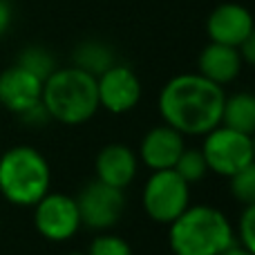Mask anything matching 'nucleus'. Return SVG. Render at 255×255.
I'll return each mask as SVG.
<instances>
[{
    "label": "nucleus",
    "mask_w": 255,
    "mask_h": 255,
    "mask_svg": "<svg viewBox=\"0 0 255 255\" xmlns=\"http://www.w3.org/2000/svg\"><path fill=\"white\" fill-rule=\"evenodd\" d=\"M226 92L199 72L177 74L163 83L157 97V110L163 124L184 136H204L222 124Z\"/></svg>",
    "instance_id": "f257e3e1"
},
{
    "label": "nucleus",
    "mask_w": 255,
    "mask_h": 255,
    "mask_svg": "<svg viewBox=\"0 0 255 255\" xmlns=\"http://www.w3.org/2000/svg\"><path fill=\"white\" fill-rule=\"evenodd\" d=\"M235 244L231 220L211 204H190L168 224L172 255H220Z\"/></svg>",
    "instance_id": "f03ea898"
},
{
    "label": "nucleus",
    "mask_w": 255,
    "mask_h": 255,
    "mask_svg": "<svg viewBox=\"0 0 255 255\" xmlns=\"http://www.w3.org/2000/svg\"><path fill=\"white\" fill-rule=\"evenodd\" d=\"M40 103L47 110L49 121L63 126H83L97 117L99 94L97 76L79 70V67H56L43 81Z\"/></svg>",
    "instance_id": "7ed1b4c3"
},
{
    "label": "nucleus",
    "mask_w": 255,
    "mask_h": 255,
    "mask_svg": "<svg viewBox=\"0 0 255 255\" xmlns=\"http://www.w3.org/2000/svg\"><path fill=\"white\" fill-rule=\"evenodd\" d=\"M52 188V168L38 148L18 143L0 154V195L13 206H34Z\"/></svg>",
    "instance_id": "20e7f679"
},
{
    "label": "nucleus",
    "mask_w": 255,
    "mask_h": 255,
    "mask_svg": "<svg viewBox=\"0 0 255 255\" xmlns=\"http://www.w3.org/2000/svg\"><path fill=\"white\" fill-rule=\"evenodd\" d=\"M141 206L154 224L168 226L190 206V184L172 168L152 170L141 190Z\"/></svg>",
    "instance_id": "39448f33"
},
{
    "label": "nucleus",
    "mask_w": 255,
    "mask_h": 255,
    "mask_svg": "<svg viewBox=\"0 0 255 255\" xmlns=\"http://www.w3.org/2000/svg\"><path fill=\"white\" fill-rule=\"evenodd\" d=\"M199 150L206 159L208 172H215L226 179L255 163L253 134H244L222 124L204 134V143Z\"/></svg>",
    "instance_id": "423d86ee"
},
{
    "label": "nucleus",
    "mask_w": 255,
    "mask_h": 255,
    "mask_svg": "<svg viewBox=\"0 0 255 255\" xmlns=\"http://www.w3.org/2000/svg\"><path fill=\"white\" fill-rule=\"evenodd\" d=\"M74 199L79 206L81 226L94 233L112 231L126 213V190L108 186L99 179L88 181Z\"/></svg>",
    "instance_id": "0eeeda50"
},
{
    "label": "nucleus",
    "mask_w": 255,
    "mask_h": 255,
    "mask_svg": "<svg viewBox=\"0 0 255 255\" xmlns=\"http://www.w3.org/2000/svg\"><path fill=\"white\" fill-rule=\"evenodd\" d=\"M31 208H34L36 233L47 242H67L83 229L79 206L72 195L49 190Z\"/></svg>",
    "instance_id": "6e6552de"
},
{
    "label": "nucleus",
    "mask_w": 255,
    "mask_h": 255,
    "mask_svg": "<svg viewBox=\"0 0 255 255\" xmlns=\"http://www.w3.org/2000/svg\"><path fill=\"white\" fill-rule=\"evenodd\" d=\"M97 94L99 108H103L110 115H126L139 106L143 88L132 67L115 63L97 76Z\"/></svg>",
    "instance_id": "1a4fd4ad"
},
{
    "label": "nucleus",
    "mask_w": 255,
    "mask_h": 255,
    "mask_svg": "<svg viewBox=\"0 0 255 255\" xmlns=\"http://www.w3.org/2000/svg\"><path fill=\"white\" fill-rule=\"evenodd\" d=\"M184 148L186 136L179 130L170 128L168 124H159L141 136L136 157H139V163H143L148 170H168L175 166Z\"/></svg>",
    "instance_id": "9d476101"
},
{
    "label": "nucleus",
    "mask_w": 255,
    "mask_h": 255,
    "mask_svg": "<svg viewBox=\"0 0 255 255\" xmlns=\"http://www.w3.org/2000/svg\"><path fill=\"white\" fill-rule=\"evenodd\" d=\"M94 172H97L99 181L126 190L139 172L136 150H132L128 143H119V141L117 143H106L97 152Z\"/></svg>",
    "instance_id": "9b49d317"
},
{
    "label": "nucleus",
    "mask_w": 255,
    "mask_h": 255,
    "mask_svg": "<svg viewBox=\"0 0 255 255\" xmlns=\"http://www.w3.org/2000/svg\"><path fill=\"white\" fill-rule=\"evenodd\" d=\"M43 81L27 72L20 65H11L0 72V106L13 115H22L25 110L40 103Z\"/></svg>",
    "instance_id": "f8f14e48"
},
{
    "label": "nucleus",
    "mask_w": 255,
    "mask_h": 255,
    "mask_svg": "<svg viewBox=\"0 0 255 255\" xmlns=\"http://www.w3.org/2000/svg\"><path fill=\"white\" fill-rule=\"evenodd\" d=\"M208 38L213 43L238 47L253 34V16L247 7L238 2H224L211 11L206 20Z\"/></svg>",
    "instance_id": "ddd939ff"
},
{
    "label": "nucleus",
    "mask_w": 255,
    "mask_h": 255,
    "mask_svg": "<svg viewBox=\"0 0 255 255\" xmlns=\"http://www.w3.org/2000/svg\"><path fill=\"white\" fill-rule=\"evenodd\" d=\"M242 56L238 47L222 43H208L197 56V72L217 85H229L242 74Z\"/></svg>",
    "instance_id": "4468645a"
},
{
    "label": "nucleus",
    "mask_w": 255,
    "mask_h": 255,
    "mask_svg": "<svg viewBox=\"0 0 255 255\" xmlns=\"http://www.w3.org/2000/svg\"><path fill=\"white\" fill-rule=\"evenodd\" d=\"M115 63H117L115 52H112V47L108 43H103V40H94V38L83 40V43H79L74 47V52H72V65L88 72V74H92V76L103 74V72H106L108 67H112Z\"/></svg>",
    "instance_id": "2eb2a0df"
},
{
    "label": "nucleus",
    "mask_w": 255,
    "mask_h": 255,
    "mask_svg": "<svg viewBox=\"0 0 255 255\" xmlns=\"http://www.w3.org/2000/svg\"><path fill=\"white\" fill-rule=\"evenodd\" d=\"M222 126L233 128L244 134L255 132V97L251 92L226 94L224 108H222Z\"/></svg>",
    "instance_id": "dca6fc26"
},
{
    "label": "nucleus",
    "mask_w": 255,
    "mask_h": 255,
    "mask_svg": "<svg viewBox=\"0 0 255 255\" xmlns=\"http://www.w3.org/2000/svg\"><path fill=\"white\" fill-rule=\"evenodd\" d=\"M16 65L25 67L27 72L38 76L40 81H45L58 67L56 58H54L52 52H49L47 47H43V45H29V47H25L20 54H18Z\"/></svg>",
    "instance_id": "f3484780"
},
{
    "label": "nucleus",
    "mask_w": 255,
    "mask_h": 255,
    "mask_svg": "<svg viewBox=\"0 0 255 255\" xmlns=\"http://www.w3.org/2000/svg\"><path fill=\"white\" fill-rule=\"evenodd\" d=\"M172 170H175L179 177H184L188 184H197V181H202L204 177L208 175V166H206V159H204L202 150L188 148V145L181 150V154L175 161Z\"/></svg>",
    "instance_id": "a211bd4d"
},
{
    "label": "nucleus",
    "mask_w": 255,
    "mask_h": 255,
    "mask_svg": "<svg viewBox=\"0 0 255 255\" xmlns=\"http://www.w3.org/2000/svg\"><path fill=\"white\" fill-rule=\"evenodd\" d=\"M229 188H231V197L235 202H240L242 206L255 204V163L235 172V175H231Z\"/></svg>",
    "instance_id": "6ab92c4d"
},
{
    "label": "nucleus",
    "mask_w": 255,
    "mask_h": 255,
    "mask_svg": "<svg viewBox=\"0 0 255 255\" xmlns=\"http://www.w3.org/2000/svg\"><path fill=\"white\" fill-rule=\"evenodd\" d=\"M85 255H134L130 242L112 231H103L92 240Z\"/></svg>",
    "instance_id": "aec40b11"
},
{
    "label": "nucleus",
    "mask_w": 255,
    "mask_h": 255,
    "mask_svg": "<svg viewBox=\"0 0 255 255\" xmlns=\"http://www.w3.org/2000/svg\"><path fill=\"white\" fill-rule=\"evenodd\" d=\"M233 231H235V242L255 253V204L244 206L242 215L238 220V229L233 226Z\"/></svg>",
    "instance_id": "412c9836"
},
{
    "label": "nucleus",
    "mask_w": 255,
    "mask_h": 255,
    "mask_svg": "<svg viewBox=\"0 0 255 255\" xmlns=\"http://www.w3.org/2000/svg\"><path fill=\"white\" fill-rule=\"evenodd\" d=\"M18 117H20V121L22 124H27V126H45L49 121V115H47V110L43 108V103H36L34 108L25 110L22 115H18Z\"/></svg>",
    "instance_id": "4be33fe9"
},
{
    "label": "nucleus",
    "mask_w": 255,
    "mask_h": 255,
    "mask_svg": "<svg viewBox=\"0 0 255 255\" xmlns=\"http://www.w3.org/2000/svg\"><path fill=\"white\" fill-rule=\"evenodd\" d=\"M238 52L242 56V63L244 65H253L255 63V34H251L247 40L238 45Z\"/></svg>",
    "instance_id": "5701e85b"
},
{
    "label": "nucleus",
    "mask_w": 255,
    "mask_h": 255,
    "mask_svg": "<svg viewBox=\"0 0 255 255\" xmlns=\"http://www.w3.org/2000/svg\"><path fill=\"white\" fill-rule=\"evenodd\" d=\"M9 25H11V7L7 0H0V38L7 34Z\"/></svg>",
    "instance_id": "b1692460"
},
{
    "label": "nucleus",
    "mask_w": 255,
    "mask_h": 255,
    "mask_svg": "<svg viewBox=\"0 0 255 255\" xmlns=\"http://www.w3.org/2000/svg\"><path fill=\"white\" fill-rule=\"evenodd\" d=\"M220 255H255V253L249 251V249H244V247H240V244L235 242V244H231L226 251H222Z\"/></svg>",
    "instance_id": "393cba45"
},
{
    "label": "nucleus",
    "mask_w": 255,
    "mask_h": 255,
    "mask_svg": "<svg viewBox=\"0 0 255 255\" xmlns=\"http://www.w3.org/2000/svg\"><path fill=\"white\" fill-rule=\"evenodd\" d=\"M65 255H85V251H70V253H65Z\"/></svg>",
    "instance_id": "a878e982"
}]
</instances>
